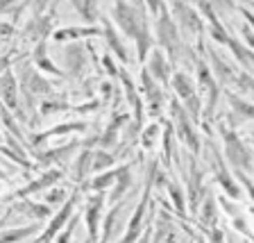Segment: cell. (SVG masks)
I'll list each match as a JSON object with an SVG mask.
<instances>
[{"label":"cell","mask_w":254,"mask_h":243,"mask_svg":"<svg viewBox=\"0 0 254 243\" xmlns=\"http://www.w3.org/2000/svg\"><path fill=\"white\" fill-rule=\"evenodd\" d=\"M222 137H225V146H227V155L232 159V164L236 166H250L252 162V155L245 150V146L238 141V137L229 130H222Z\"/></svg>","instance_id":"1"},{"label":"cell","mask_w":254,"mask_h":243,"mask_svg":"<svg viewBox=\"0 0 254 243\" xmlns=\"http://www.w3.org/2000/svg\"><path fill=\"white\" fill-rule=\"evenodd\" d=\"M57 177H59V173H57V170H53V173H48L46 177H41V180L37 182V184L27 186V193H30V191H39V189H43V186H48V184H53V182L57 180Z\"/></svg>","instance_id":"10"},{"label":"cell","mask_w":254,"mask_h":243,"mask_svg":"<svg viewBox=\"0 0 254 243\" xmlns=\"http://www.w3.org/2000/svg\"><path fill=\"white\" fill-rule=\"evenodd\" d=\"M34 232V228H23V230H11V232L2 234L0 237V243H11V241H21L23 237H27V234Z\"/></svg>","instance_id":"8"},{"label":"cell","mask_w":254,"mask_h":243,"mask_svg":"<svg viewBox=\"0 0 254 243\" xmlns=\"http://www.w3.org/2000/svg\"><path fill=\"white\" fill-rule=\"evenodd\" d=\"M186 105H189L190 116H193V118H197V116H200V102H197V98H195V95H193V98H189V100H186Z\"/></svg>","instance_id":"16"},{"label":"cell","mask_w":254,"mask_h":243,"mask_svg":"<svg viewBox=\"0 0 254 243\" xmlns=\"http://www.w3.org/2000/svg\"><path fill=\"white\" fill-rule=\"evenodd\" d=\"M70 207H73V205H70V202H68V205H66V207H64V209H62V214H59V216H57V221H55L53 225H50V230H48V232H46V237H43V243H48V241H50V239H53V234L59 230V225H62V223L66 221V218H68V214H70Z\"/></svg>","instance_id":"6"},{"label":"cell","mask_w":254,"mask_h":243,"mask_svg":"<svg viewBox=\"0 0 254 243\" xmlns=\"http://www.w3.org/2000/svg\"><path fill=\"white\" fill-rule=\"evenodd\" d=\"M211 62H213V69H216V75L222 80V82H227V80H232V78H234L232 71H229L227 66H225V64H222L220 59H218L213 53H211Z\"/></svg>","instance_id":"9"},{"label":"cell","mask_w":254,"mask_h":243,"mask_svg":"<svg viewBox=\"0 0 254 243\" xmlns=\"http://www.w3.org/2000/svg\"><path fill=\"white\" fill-rule=\"evenodd\" d=\"M127 184H129V170L123 168V170H121V184H118L116 193H114V200H118V196H121L123 191H125V186H127Z\"/></svg>","instance_id":"14"},{"label":"cell","mask_w":254,"mask_h":243,"mask_svg":"<svg viewBox=\"0 0 254 243\" xmlns=\"http://www.w3.org/2000/svg\"><path fill=\"white\" fill-rule=\"evenodd\" d=\"M114 177H116V173H107V175H102V177H98V180L93 182V186H95V189H102V186L111 184V182H114Z\"/></svg>","instance_id":"15"},{"label":"cell","mask_w":254,"mask_h":243,"mask_svg":"<svg viewBox=\"0 0 254 243\" xmlns=\"http://www.w3.org/2000/svg\"><path fill=\"white\" fill-rule=\"evenodd\" d=\"M245 39H248V43L254 48V32H250V30H245Z\"/></svg>","instance_id":"19"},{"label":"cell","mask_w":254,"mask_h":243,"mask_svg":"<svg viewBox=\"0 0 254 243\" xmlns=\"http://www.w3.org/2000/svg\"><path fill=\"white\" fill-rule=\"evenodd\" d=\"M173 109H175V118H177V125H180V137L184 139L186 143H189L193 153H197V150H200V143H197V139H195V132H193V127L189 125V118H186V114L180 109V105H177V102L173 105Z\"/></svg>","instance_id":"2"},{"label":"cell","mask_w":254,"mask_h":243,"mask_svg":"<svg viewBox=\"0 0 254 243\" xmlns=\"http://www.w3.org/2000/svg\"><path fill=\"white\" fill-rule=\"evenodd\" d=\"M236 84L241 86V91H252V93H254V80L250 78L248 73H241V75H238Z\"/></svg>","instance_id":"13"},{"label":"cell","mask_w":254,"mask_h":243,"mask_svg":"<svg viewBox=\"0 0 254 243\" xmlns=\"http://www.w3.org/2000/svg\"><path fill=\"white\" fill-rule=\"evenodd\" d=\"M5 64H7V59H0V69H5Z\"/></svg>","instance_id":"22"},{"label":"cell","mask_w":254,"mask_h":243,"mask_svg":"<svg viewBox=\"0 0 254 243\" xmlns=\"http://www.w3.org/2000/svg\"><path fill=\"white\" fill-rule=\"evenodd\" d=\"M245 18H248V21H250V25H254V16L250 14V11H245Z\"/></svg>","instance_id":"21"},{"label":"cell","mask_w":254,"mask_h":243,"mask_svg":"<svg viewBox=\"0 0 254 243\" xmlns=\"http://www.w3.org/2000/svg\"><path fill=\"white\" fill-rule=\"evenodd\" d=\"M148 73L152 75V78L157 80H168V73H170V66L168 62H166L164 53H159V50H154L152 53V59H150V66H148Z\"/></svg>","instance_id":"3"},{"label":"cell","mask_w":254,"mask_h":243,"mask_svg":"<svg viewBox=\"0 0 254 243\" xmlns=\"http://www.w3.org/2000/svg\"><path fill=\"white\" fill-rule=\"evenodd\" d=\"M107 164H111V157H107V155H100V157H98V164H95V168H102V166H107Z\"/></svg>","instance_id":"17"},{"label":"cell","mask_w":254,"mask_h":243,"mask_svg":"<svg viewBox=\"0 0 254 243\" xmlns=\"http://www.w3.org/2000/svg\"><path fill=\"white\" fill-rule=\"evenodd\" d=\"M229 102H232V107L238 111V114H243V116H248V118H254V107L252 105L243 102L241 98H236V95H229Z\"/></svg>","instance_id":"7"},{"label":"cell","mask_w":254,"mask_h":243,"mask_svg":"<svg viewBox=\"0 0 254 243\" xmlns=\"http://www.w3.org/2000/svg\"><path fill=\"white\" fill-rule=\"evenodd\" d=\"M252 141H254V134H252Z\"/></svg>","instance_id":"23"},{"label":"cell","mask_w":254,"mask_h":243,"mask_svg":"<svg viewBox=\"0 0 254 243\" xmlns=\"http://www.w3.org/2000/svg\"><path fill=\"white\" fill-rule=\"evenodd\" d=\"M100 205H102V198H93L89 205V214H86V221H89V228H91V237L95 234V223H98V212H100Z\"/></svg>","instance_id":"5"},{"label":"cell","mask_w":254,"mask_h":243,"mask_svg":"<svg viewBox=\"0 0 254 243\" xmlns=\"http://www.w3.org/2000/svg\"><path fill=\"white\" fill-rule=\"evenodd\" d=\"M241 180H243V184H245V186H248V191H250V196H252V198H254V186H252V182H250V180H248V177H245V175H241Z\"/></svg>","instance_id":"18"},{"label":"cell","mask_w":254,"mask_h":243,"mask_svg":"<svg viewBox=\"0 0 254 243\" xmlns=\"http://www.w3.org/2000/svg\"><path fill=\"white\" fill-rule=\"evenodd\" d=\"M170 196H173L175 200V207H177V212L184 214V196H182V191L177 184H170Z\"/></svg>","instance_id":"11"},{"label":"cell","mask_w":254,"mask_h":243,"mask_svg":"<svg viewBox=\"0 0 254 243\" xmlns=\"http://www.w3.org/2000/svg\"><path fill=\"white\" fill-rule=\"evenodd\" d=\"M173 86H175V91L184 98V100H189V98H193V91H195V84H193V80L189 78L186 73H175L173 75Z\"/></svg>","instance_id":"4"},{"label":"cell","mask_w":254,"mask_h":243,"mask_svg":"<svg viewBox=\"0 0 254 243\" xmlns=\"http://www.w3.org/2000/svg\"><path fill=\"white\" fill-rule=\"evenodd\" d=\"M62 196H64L62 191H55V193H50V198H48V200H50V202H57V198H62Z\"/></svg>","instance_id":"20"},{"label":"cell","mask_w":254,"mask_h":243,"mask_svg":"<svg viewBox=\"0 0 254 243\" xmlns=\"http://www.w3.org/2000/svg\"><path fill=\"white\" fill-rule=\"evenodd\" d=\"M200 218H202L204 223H209V225H211V223L216 221V214H213V200H211V198H209V200H206V205L202 207Z\"/></svg>","instance_id":"12"}]
</instances>
